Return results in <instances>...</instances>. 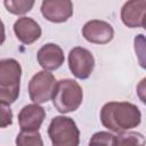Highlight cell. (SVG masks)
Instances as JSON below:
<instances>
[{
    "instance_id": "16",
    "label": "cell",
    "mask_w": 146,
    "mask_h": 146,
    "mask_svg": "<svg viewBox=\"0 0 146 146\" xmlns=\"http://www.w3.org/2000/svg\"><path fill=\"white\" fill-rule=\"evenodd\" d=\"M116 136L108 131H98L89 140V146H115Z\"/></svg>"
},
{
    "instance_id": "10",
    "label": "cell",
    "mask_w": 146,
    "mask_h": 146,
    "mask_svg": "<svg viewBox=\"0 0 146 146\" xmlns=\"http://www.w3.org/2000/svg\"><path fill=\"white\" fill-rule=\"evenodd\" d=\"M146 0L127 1L121 8V19L130 29L144 27L145 25Z\"/></svg>"
},
{
    "instance_id": "17",
    "label": "cell",
    "mask_w": 146,
    "mask_h": 146,
    "mask_svg": "<svg viewBox=\"0 0 146 146\" xmlns=\"http://www.w3.org/2000/svg\"><path fill=\"white\" fill-rule=\"evenodd\" d=\"M13 123V111L9 104L0 100V128H6Z\"/></svg>"
},
{
    "instance_id": "18",
    "label": "cell",
    "mask_w": 146,
    "mask_h": 146,
    "mask_svg": "<svg viewBox=\"0 0 146 146\" xmlns=\"http://www.w3.org/2000/svg\"><path fill=\"white\" fill-rule=\"evenodd\" d=\"M6 40V31H5V24L0 18V46L3 44Z\"/></svg>"
},
{
    "instance_id": "2",
    "label": "cell",
    "mask_w": 146,
    "mask_h": 146,
    "mask_svg": "<svg viewBox=\"0 0 146 146\" xmlns=\"http://www.w3.org/2000/svg\"><path fill=\"white\" fill-rule=\"evenodd\" d=\"M52 105L59 113L76 111L83 100L81 86L73 79H63L56 82L52 94Z\"/></svg>"
},
{
    "instance_id": "12",
    "label": "cell",
    "mask_w": 146,
    "mask_h": 146,
    "mask_svg": "<svg viewBox=\"0 0 146 146\" xmlns=\"http://www.w3.org/2000/svg\"><path fill=\"white\" fill-rule=\"evenodd\" d=\"M14 32L16 38L24 44H31L39 40L42 30L40 25L31 17H21L14 23Z\"/></svg>"
},
{
    "instance_id": "9",
    "label": "cell",
    "mask_w": 146,
    "mask_h": 146,
    "mask_svg": "<svg viewBox=\"0 0 146 146\" xmlns=\"http://www.w3.org/2000/svg\"><path fill=\"white\" fill-rule=\"evenodd\" d=\"M46 119V111L39 104H27L18 113V124L22 131H38Z\"/></svg>"
},
{
    "instance_id": "15",
    "label": "cell",
    "mask_w": 146,
    "mask_h": 146,
    "mask_svg": "<svg viewBox=\"0 0 146 146\" xmlns=\"http://www.w3.org/2000/svg\"><path fill=\"white\" fill-rule=\"evenodd\" d=\"M6 9L14 15H24L29 13L34 6V1L27 0H6L3 1Z\"/></svg>"
},
{
    "instance_id": "3",
    "label": "cell",
    "mask_w": 146,
    "mask_h": 146,
    "mask_svg": "<svg viewBox=\"0 0 146 146\" xmlns=\"http://www.w3.org/2000/svg\"><path fill=\"white\" fill-rule=\"evenodd\" d=\"M22 66L14 58L0 59V100L15 103L19 96Z\"/></svg>"
},
{
    "instance_id": "14",
    "label": "cell",
    "mask_w": 146,
    "mask_h": 146,
    "mask_svg": "<svg viewBox=\"0 0 146 146\" xmlns=\"http://www.w3.org/2000/svg\"><path fill=\"white\" fill-rule=\"evenodd\" d=\"M16 146H43L39 131H21L16 137Z\"/></svg>"
},
{
    "instance_id": "4",
    "label": "cell",
    "mask_w": 146,
    "mask_h": 146,
    "mask_svg": "<svg viewBox=\"0 0 146 146\" xmlns=\"http://www.w3.org/2000/svg\"><path fill=\"white\" fill-rule=\"evenodd\" d=\"M51 146H79L80 130L75 121L68 116H55L48 127Z\"/></svg>"
},
{
    "instance_id": "13",
    "label": "cell",
    "mask_w": 146,
    "mask_h": 146,
    "mask_svg": "<svg viewBox=\"0 0 146 146\" xmlns=\"http://www.w3.org/2000/svg\"><path fill=\"white\" fill-rule=\"evenodd\" d=\"M115 146H145V137L136 131L120 132L116 136Z\"/></svg>"
},
{
    "instance_id": "8",
    "label": "cell",
    "mask_w": 146,
    "mask_h": 146,
    "mask_svg": "<svg viewBox=\"0 0 146 146\" xmlns=\"http://www.w3.org/2000/svg\"><path fill=\"white\" fill-rule=\"evenodd\" d=\"M41 14L51 23H64L73 15V3L70 0H44Z\"/></svg>"
},
{
    "instance_id": "5",
    "label": "cell",
    "mask_w": 146,
    "mask_h": 146,
    "mask_svg": "<svg viewBox=\"0 0 146 146\" xmlns=\"http://www.w3.org/2000/svg\"><path fill=\"white\" fill-rule=\"evenodd\" d=\"M56 78L49 71H40L35 73L29 82L30 99L34 104H43L51 99L56 86Z\"/></svg>"
},
{
    "instance_id": "6",
    "label": "cell",
    "mask_w": 146,
    "mask_h": 146,
    "mask_svg": "<svg viewBox=\"0 0 146 146\" xmlns=\"http://www.w3.org/2000/svg\"><path fill=\"white\" fill-rule=\"evenodd\" d=\"M68 67L75 78L86 80L95 68L94 55L83 47H75L68 54Z\"/></svg>"
},
{
    "instance_id": "1",
    "label": "cell",
    "mask_w": 146,
    "mask_h": 146,
    "mask_svg": "<svg viewBox=\"0 0 146 146\" xmlns=\"http://www.w3.org/2000/svg\"><path fill=\"white\" fill-rule=\"evenodd\" d=\"M102 124L113 132H125L141 122V112L129 102H108L100 110Z\"/></svg>"
},
{
    "instance_id": "7",
    "label": "cell",
    "mask_w": 146,
    "mask_h": 146,
    "mask_svg": "<svg viewBox=\"0 0 146 146\" xmlns=\"http://www.w3.org/2000/svg\"><path fill=\"white\" fill-rule=\"evenodd\" d=\"M82 35L90 43L106 44L113 39L114 29L110 23L105 21L91 19L83 25Z\"/></svg>"
},
{
    "instance_id": "11",
    "label": "cell",
    "mask_w": 146,
    "mask_h": 146,
    "mask_svg": "<svg viewBox=\"0 0 146 146\" xmlns=\"http://www.w3.org/2000/svg\"><path fill=\"white\" fill-rule=\"evenodd\" d=\"M38 63L44 71H54L59 68L64 64V52L63 49L56 43L43 44L36 54Z\"/></svg>"
}]
</instances>
